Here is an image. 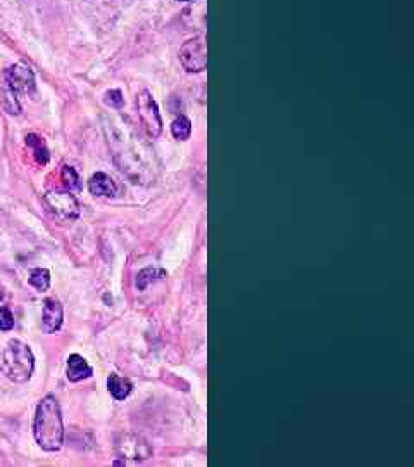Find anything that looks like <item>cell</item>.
<instances>
[{
	"label": "cell",
	"mask_w": 414,
	"mask_h": 467,
	"mask_svg": "<svg viewBox=\"0 0 414 467\" xmlns=\"http://www.w3.org/2000/svg\"><path fill=\"white\" fill-rule=\"evenodd\" d=\"M92 367L88 366L87 360L81 355H69L68 359V367H66V374H68V379L71 383H78V381L88 379L92 376Z\"/></svg>",
	"instance_id": "cell-11"
},
{
	"label": "cell",
	"mask_w": 414,
	"mask_h": 467,
	"mask_svg": "<svg viewBox=\"0 0 414 467\" xmlns=\"http://www.w3.org/2000/svg\"><path fill=\"white\" fill-rule=\"evenodd\" d=\"M171 132L175 136V139L178 140H187L192 133V122H190L187 116H178V118L173 122Z\"/></svg>",
	"instance_id": "cell-15"
},
{
	"label": "cell",
	"mask_w": 414,
	"mask_h": 467,
	"mask_svg": "<svg viewBox=\"0 0 414 467\" xmlns=\"http://www.w3.org/2000/svg\"><path fill=\"white\" fill-rule=\"evenodd\" d=\"M12 2H16V0H12Z\"/></svg>",
	"instance_id": "cell-22"
},
{
	"label": "cell",
	"mask_w": 414,
	"mask_h": 467,
	"mask_svg": "<svg viewBox=\"0 0 414 467\" xmlns=\"http://www.w3.org/2000/svg\"><path fill=\"white\" fill-rule=\"evenodd\" d=\"M30 284L38 291H47L51 286V274L45 268H35L30 274Z\"/></svg>",
	"instance_id": "cell-16"
},
{
	"label": "cell",
	"mask_w": 414,
	"mask_h": 467,
	"mask_svg": "<svg viewBox=\"0 0 414 467\" xmlns=\"http://www.w3.org/2000/svg\"><path fill=\"white\" fill-rule=\"evenodd\" d=\"M6 81L7 88L12 92L16 97L26 94H33L35 92V75L26 65L23 63H17L12 65L6 73Z\"/></svg>",
	"instance_id": "cell-7"
},
{
	"label": "cell",
	"mask_w": 414,
	"mask_h": 467,
	"mask_svg": "<svg viewBox=\"0 0 414 467\" xmlns=\"http://www.w3.org/2000/svg\"><path fill=\"white\" fill-rule=\"evenodd\" d=\"M0 101H2L3 109H6L7 113H10V115H17V113L21 111L19 101H17V97L9 90V88L0 92Z\"/></svg>",
	"instance_id": "cell-17"
},
{
	"label": "cell",
	"mask_w": 414,
	"mask_h": 467,
	"mask_svg": "<svg viewBox=\"0 0 414 467\" xmlns=\"http://www.w3.org/2000/svg\"><path fill=\"white\" fill-rule=\"evenodd\" d=\"M107 389L114 400H125L132 393L133 384L126 377L118 376V374H111L107 377Z\"/></svg>",
	"instance_id": "cell-12"
},
{
	"label": "cell",
	"mask_w": 414,
	"mask_h": 467,
	"mask_svg": "<svg viewBox=\"0 0 414 467\" xmlns=\"http://www.w3.org/2000/svg\"><path fill=\"white\" fill-rule=\"evenodd\" d=\"M45 204L49 211L54 213L59 220L71 222L80 217V203L76 197L66 190H51L45 194Z\"/></svg>",
	"instance_id": "cell-4"
},
{
	"label": "cell",
	"mask_w": 414,
	"mask_h": 467,
	"mask_svg": "<svg viewBox=\"0 0 414 467\" xmlns=\"http://www.w3.org/2000/svg\"><path fill=\"white\" fill-rule=\"evenodd\" d=\"M166 272L161 270V268H144V270L138 272L137 275V286L138 289H145L150 282L159 281V279H164Z\"/></svg>",
	"instance_id": "cell-14"
},
{
	"label": "cell",
	"mask_w": 414,
	"mask_h": 467,
	"mask_svg": "<svg viewBox=\"0 0 414 467\" xmlns=\"http://www.w3.org/2000/svg\"><path fill=\"white\" fill-rule=\"evenodd\" d=\"M118 452L123 459H132V461H145L152 455V448L148 447L147 441L135 434H125L118 443Z\"/></svg>",
	"instance_id": "cell-8"
},
{
	"label": "cell",
	"mask_w": 414,
	"mask_h": 467,
	"mask_svg": "<svg viewBox=\"0 0 414 467\" xmlns=\"http://www.w3.org/2000/svg\"><path fill=\"white\" fill-rule=\"evenodd\" d=\"M180 61L187 72H204L207 66V45L204 37L190 38L189 42H185L180 49Z\"/></svg>",
	"instance_id": "cell-6"
},
{
	"label": "cell",
	"mask_w": 414,
	"mask_h": 467,
	"mask_svg": "<svg viewBox=\"0 0 414 467\" xmlns=\"http://www.w3.org/2000/svg\"><path fill=\"white\" fill-rule=\"evenodd\" d=\"M138 139L140 137H137L128 122L121 118H118V122H112V133L109 136V142H112V151H114L112 154L119 168L132 177L133 182L148 179L154 168V156Z\"/></svg>",
	"instance_id": "cell-1"
},
{
	"label": "cell",
	"mask_w": 414,
	"mask_h": 467,
	"mask_svg": "<svg viewBox=\"0 0 414 467\" xmlns=\"http://www.w3.org/2000/svg\"><path fill=\"white\" fill-rule=\"evenodd\" d=\"M105 102H107L111 108H121L123 104V95L119 90H111L105 94Z\"/></svg>",
	"instance_id": "cell-20"
},
{
	"label": "cell",
	"mask_w": 414,
	"mask_h": 467,
	"mask_svg": "<svg viewBox=\"0 0 414 467\" xmlns=\"http://www.w3.org/2000/svg\"><path fill=\"white\" fill-rule=\"evenodd\" d=\"M137 108H138V116H140V122L144 125L145 132L152 139H157L162 132V120L159 115V109L155 101L152 99L150 92L144 90L137 99Z\"/></svg>",
	"instance_id": "cell-5"
},
{
	"label": "cell",
	"mask_w": 414,
	"mask_h": 467,
	"mask_svg": "<svg viewBox=\"0 0 414 467\" xmlns=\"http://www.w3.org/2000/svg\"><path fill=\"white\" fill-rule=\"evenodd\" d=\"M88 189H90L94 196L102 197H114L118 194V186H116L114 180L102 172L92 175L90 182H88Z\"/></svg>",
	"instance_id": "cell-10"
},
{
	"label": "cell",
	"mask_w": 414,
	"mask_h": 467,
	"mask_svg": "<svg viewBox=\"0 0 414 467\" xmlns=\"http://www.w3.org/2000/svg\"><path fill=\"white\" fill-rule=\"evenodd\" d=\"M33 436L42 450H61L64 443V424H62L61 407L55 396L47 395L38 403L33 419Z\"/></svg>",
	"instance_id": "cell-2"
},
{
	"label": "cell",
	"mask_w": 414,
	"mask_h": 467,
	"mask_svg": "<svg viewBox=\"0 0 414 467\" xmlns=\"http://www.w3.org/2000/svg\"><path fill=\"white\" fill-rule=\"evenodd\" d=\"M62 183L71 190H80L81 183H80V177H78L76 170L71 168V166H64L62 168Z\"/></svg>",
	"instance_id": "cell-18"
},
{
	"label": "cell",
	"mask_w": 414,
	"mask_h": 467,
	"mask_svg": "<svg viewBox=\"0 0 414 467\" xmlns=\"http://www.w3.org/2000/svg\"><path fill=\"white\" fill-rule=\"evenodd\" d=\"M180 2H189V0H180Z\"/></svg>",
	"instance_id": "cell-21"
},
{
	"label": "cell",
	"mask_w": 414,
	"mask_h": 467,
	"mask_svg": "<svg viewBox=\"0 0 414 467\" xmlns=\"http://www.w3.org/2000/svg\"><path fill=\"white\" fill-rule=\"evenodd\" d=\"M26 144H28V147H31V151H33L35 159H37L38 165H47L49 149H47V146H45L44 139L35 136V133H30V136H26Z\"/></svg>",
	"instance_id": "cell-13"
},
{
	"label": "cell",
	"mask_w": 414,
	"mask_h": 467,
	"mask_svg": "<svg viewBox=\"0 0 414 467\" xmlns=\"http://www.w3.org/2000/svg\"><path fill=\"white\" fill-rule=\"evenodd\" d=\"M35 369L31 350L19 339H10L2 353V372L14 383H26Z\"/></svg>",
	"instance_id": "cell-3"
},
{
	"label": "cell",
	"mask_w": 414,
	"mask_h": 467,
	"mask_svg": "<svg viewBox=\"0 0 414 467\" xmlns=\"http://www.w3.org/2000/svg\"><path fill=\"white\" fill-rule=\"evenodd\" d=\"M62 318H64V311H62V305L54 298H47L44 302V313H42V329L47 334L59 331L62 325Z\"/></svg>",
	"instance_id": "cell-9"
},
{
	"label": "cell",
	"mask_w": 414,
	"mask_h": 467,
	"mask_svg": "<svg viewBox=\"0 0 414 467\" xmlns=\"http://www.w3.org/2000/svg\"><path fill=\"white\" fill-rule=\"evenodd\" d=\"M14 327V315L7 306H0V331H10Z\"/></svg>",
	"instance_id": "cell-19"
}]
</instances>
